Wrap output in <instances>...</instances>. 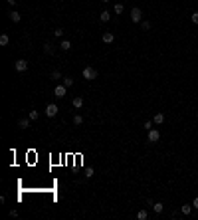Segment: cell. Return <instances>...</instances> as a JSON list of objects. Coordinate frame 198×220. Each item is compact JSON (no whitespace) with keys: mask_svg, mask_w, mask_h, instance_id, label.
Here are the masks:
<instances>
[{"mask_svg":"<svg viewBox=\"0 0 198 220\" xmlns=\"http://www.w3.org/2000/svg\"><path fill=\"white\" fill-rule=\"evenodd\" d=\"M81 76H83V79H89V82H91V79H95V77H97V72H95L91 66H85L83 72H81Z\"/></svg>","mask_w":198,"mask_h":220,"instance_id":"1","label":"cell"},{"mask_svg":"<svg viewBox=\"0 0 198 220\" xmlns=\"http://www.w3.org/2000/svg\"><path fill=\"white\" fill-rule=\"evenodd\" d=\"M141 20H143V12H141V8H137V6H135V8L131 10V22L139 24Z\"/></svg>","mask_w":198,"mask_h":220,"instance_id":"2","label":"cell"},{"mask_svg":"<svg viewBox=\"0 0 198 220\" xmlns=\"http://www.w3.org/2000/svg\"><path fill=\"white\" fill-rule=\"evenodd\" d=\"M66 93H67V87L63 85V83H60V85H56V89H54V95L56 97H66Z\"/></svg>","mask_w":198,"mask_h":220,"instance_id":"3","label":"cell"},{"mask_svg":"<svg viewBox=\"0 0 198 220\" xmlns=\"http://www.w3.org/2000/svg\"><path fill=\"white\" fill-rule=\"evenodd\" d=\"M57 111H60V109H57L56 103H48V107H46V115H48V117H56Z\"/></svg>","mask_w":198,"mask_h":220,"instance_id":"4","label":"cell"},{"mask_svg":"<svg viewBox=\"0 0 198 220\" xmlns=\"http://www.w3.org/2000/svg\"><path fill=\"white\" fill-rule=\"evenodd\" d=\"M159 139H160L159 129H151V131H149V141H151V143H156Z\"/></svg>","mask_w":198,"mask_h":220,"instance_id":"5","label":"cell"},{"mask_svg":"<svg viewBox=\"0 0 198 220\" xmlns=\"http://www.w3.org/2000/svg\"><path fill=\"white\" fill-rule=\"evenodd\" d=\"M71 105H73V109H81V107H83V97L76 95L73 99H71Z\"/></svg>","mask_w":198,"mask_h":220,"instance_id":"6","label":"cell"},{"mask_svg":"<svg viewBox=\"0 0 198 220\" xmlns=\"http://www.w3.org/2000/svg\"><path fill=\"white\" fill-rule=\"evenodd\" d=\"M101 40H103L105 44H113V42H115V34H111V32H103Z\"/></svg>","mask_w":198,"mask_h":220,"instance_id":"7","label":"cell"},{"mask_svg":"<svg viewBox=\"0 0 198 220\" xmlns=\"http://www.w3.org/2000/svg\"><path fill=\"white\" fill-rule=\"evenodd\" d=\"M14 66H16V70H18V72H26V70H28V62H26V60H18Z\"/></svg>","mask_w":198,"mask_h":220,"instance_id":"8","label":"cell"},{"mask_svg":"<svg viewBox=\"0 0 198 220\" xmlns=\"http://www.w3.org/2000/svg\"><path fill=\"white\" fill-rule=\"evenodd\" d=\"M192 210H194V206H192V204H182V206H180V212H182L184 216L192 214Z\"/></svg>","mask_w":198,"mask_h":220,"instance_id":"9","label":"cell"},{"mask_svg":"<svg viewBox=\"0 0 198 220\" xmlns=\"http://www.w3.org/2000/svg\"><path fill=\"white\" fill-rule=\"evenodd\" d=\"M60 50L70 52V50H71V42H70V40H61V42H60Z\"/></svg>","mask_w":198,"mask_h":220,"instance_id":"10","label":"cell"},{"mask_svg":"<svg viewBox=\"0 0 198 220\" xmlns=\"http://www.w3.org/2000/svg\"><path fill=\"white\" fill-rule=\"evenodd\" d=\"M8 18L12 20V22H20V18H22V16H20L16 10H10V12H8Z\"/></svg>","mask_w":198,"mask_h":220,"instance_id":"11","label":"cell"},{"mask_svg":"<svg viewBox=\"0 0 198 220\" xmlns=\"http://www.w3.org/2000/svg\"><path fill=\"white\" fill-rule=\"evenodd\" d=\"M30 121H32L30 117H28V119L24 117V119H20V121H18V127H20V129H28V127H30Z\"/></svg>","mask_w":198,"mask_h":220,"instance_id":"12","label":"cell"},{"mask_svg":"<svg viewBox=\"0 0 198 220\" xmlns=\"http://www.w3.org/2000/svg\"><path fill=\"white\" fill-rule=\"evenodd\" d=\"M153 123H155V125H162V123H165V115H162V113H155Z\"/></svg>","mask_w":198,"mask_h":220,"instance_id":"13","label":"cell"},{"mask_svg":"<svg viewBox=\"0 0 198 220\" xmlns=\"http://www.w3.org/2000/svg\"><path fill=\"white\" fill-rule=\"evenodd\" d=\"M153 210H155V214H160V212L165 210V204H162V202H155V204H153Z\"/></svg>","mask_w":198,"mask_h":220,"instance_id":"14","label":"cell"},{"mask_svg":"<svg viewBox=\"0 0 198 220\" xmlns=\"http://www.w3.org/2000/svg\"><path fill=\"white\" fill-rule=\"evenodd\" d=\"M99 20H101V22H109V20H111V14H109L107 10H103V12L99 14Z\"/></svg>","mask_w":198,"mask_h":220,"instance_id":"15","label":"cell"},{"mask_svg":"<svg viewBox=\"0 0 198 220\" xmlns=\"http://www.w3.org/2000/svg\"><path fill=\"white\" fill-rule=\"evenodd\" d=\"M8 44H10L8 34H0V46H8Z\"/></svg>","mask_w":198,"mask_h":220,"instance_id":"16","label":"cell"},{"mask_svg":"<svg viewBox=\"0 0 198 220\" xmlns=\"http://www.w3.org/2000/svg\"><path fill=\"white\" fill-rule=\"evenodd\" d=\"M137 218H139V220H147V218H149V212H147L145 208H141V210L137 212Z\"/></svg>","mask_w":198,"mask_h":220,"instance_id":"17","label":"cell"},{"mask_svg":"<svg viewBox=\"0 0 198 220\" xmlns=\"http://www.w3.org/2000/svg\"><path fill=\"white\" fill-rule=\"evenodd\" d=\"M44 52H46V54H50V56H52V54H54V46H52V44H50V42H46V44H44Z\"/></svg>","mask_w":198,"mask_h":220,"instance_id":"18","label":"cell"},{"mask_svg":"<svg viewBox=\"0 0 198 220\" xmlns=\"http://www.w3.org/2000/svg\"><path fill=\"white\" fill-rule=\"evenodd\" d=\"M113 10H115V14H123V10H125V6H123L121 2H117V4L113 6Z\"/></svg>","mask_w":198,"mask_h":220,"instance_id":"19","label":"cell"},{"mask_svg":"<svg viewBox=\"0 0 198 220\" xmlns=\"http://www.w3.org/2000/svg\"><path fill=\"white\" fill-rule=\"evenodd\" d=\"M28 117H30V119H32V121H36V119H38V117H40V113H38V111H36V109H32V111H28Z\"/></svg>","mask_w":198,"mask_h":220,"instance_id":"20","label":"cell"},{"mask_svg":"<svg viewBox=\"0 0 198 220\" xmlns=\"http://www.w3.org/2000/svg\"><path fill=\"white\" fill-rule=\"evenodd\" d=\"M81 123H83V117H81L79 113H76L73 115V125H81Z\"/></svg>","mask_w":198,"mask_h":220,"instance_id":"21","label":"cell"},{"mask_svg":"<svg viewBox=\"0 0 198 220\" xmlns=\"http://www.w3.org/2000/svg\"><path fill=\"white\" fill-rule=\"evenodd\" d=\"M63 34H66V30H63V28H56V30H54V36H56V38H61Z\"/></svg>","mask_w":198,"mask_h":220,"instance_id":"22","label":"cell"},{"mask_svg":"<svg viewBox=\"0 0 198 220\" xmlns=\"http://www.w3.org/2000/svg\"><path fill=\"white\" fill-rule=\"evenodd\" d=\"M63 85L71 87V85H73V79H71V77H63Z\"/></svg>","mask_w":198,"mask_h":220,"instance_id":"23","label":"cell"},{"mask_svg":"<svg viewBox=\"0 0 198 220\" xmlns=\"http://www.w3.org/2000/svg\"><path fill=\"white\" fill-rule=\"evenodd\" d=\"M141 28L143 30H151V22H147V20H145V22H141Z\"/></svg>","mask_w":198,"mask_h":220,"instance_id":"24","label":"cell"},{"mask_svg":"<svg viewBox=\"0 0 198 220\" xmlns=\"http://www.w3.org/2000/svg\"><path fill=\"white\" fill-rule=\"evenodd\" d=\"M52 77H54V79H61V73L57 72V70H54V72H52Z\"/></svg>","mask_w":198,"mask_h":220,"instance_id":"25","label":"cell"},{"mask_svg":"<svg viewBox=\"0 0 198 220\" xmlns=\"http://www.w3.org/2000/svg\"><path fill=\"white\" fill-rule=\"evenodd\" d=\"M145 129H147V131L153 129V121H145Z\"/></svg>","mask_w":198,"mask_h":220,"instance_id":"26","label":"cell"},{"mask_svg":"<svg viewBox=\"0 0 198 220\" xmlns=\"http://www.w3.org/2000/svg\"><path fill=\"white\" fill-rule=\"evenodd\" d=\"M190 18H192L194 24H198V12H192V16H190Z\"/></svg>","mask_w":198,"mask_h":220,"instance_id":"27","label":"cell"},{"mask_svg":"<svg viewBox=\"0 0 198 220\" xmlns=\"http://www.w3.org/2000/svg\"><path fill=\"white\" fill-rule=\"evenodd\" d=\"M192 206H194V208H196V210H198V196H196V198H194V200H192Z\"/></svg>","mask_w":198,"mask_h":220,"instance_id":"28","label":"cell"},{"mask_svg":"<svg viewBox=\"0 0 198 220\" xmlns=\"http://www.w3.org/2000/svg\"><path fill=\"white\" fill-rule=\"evenodd\" d=\"M16 2H18V0H8V4L12 6V8H14V6H16Z\"/></svg>","mask_w":198,"mask_h":220,"instance_id":"29","label":"cell"},{"mask_svg":"<svg viewBox=\"0 0 198 220\" xmlns=\"http://www.w3.org/2000/svg\"><path fill=\"white\" fill-rule=\"evenodd\" d=\"M101 2H105V4H109V2H111V0H101Z\"/></svg>","mask_w":198,"mask_h":220,"instance_id":"30","label":"cell"}]
</instances>
